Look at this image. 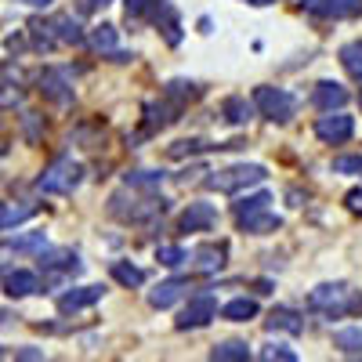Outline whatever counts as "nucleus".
I'll return each mask as SVG.
<instances>
[{
	"instance_id": "nucleus-22",
	"label": "nucleus",
	"mask_w": 362,
	"mask_h": 362,
	"mask_svg": "<svg viewBox=\"0 0 362 362\" xmlns=\"http://www.w3.org/2000/svg\"><path fill=\"white\" fill-rule=\"evenodd\" d=\"M112 279L119 283V286H141L145 283V272L141 268H134V264H127V261H112Z\"/></svg>"
},
{
	"instance_id": "nucleus-14",
	"label": "nucleus",
	"mask_w": 362,
	"mask_h": 362,
	"mask_svg": "<svg viewBox=\"0 0 362 362\" xmlns=\"http://www.w3.org/2000/svg\"><path fill=\"white\" fill-rule=\"evenodd\" d=\"M37 214L33 203H0V228H15Z\"/></svg>"
},
{
	"instance_id": "nucleus-3",
	"label": "nucleus",
	"mask_w": 362,
	"mask_h": 362,
	"mask_svg": "<svg viewBox=\"0 0 362 362\" xmlns=\"http://www.w3.org/2000/svg\"><path fill=\"white\" fill-rule=\"evenodd\" d=\"M254 105L268 119H276V124H286V119L297 112V98L290 95V90H283V87H257L254 90Z\"/></svg>"
},
{
	"instance_id": "nucleus-1",
	"label": "nucleus",
	"mask_w": 362,
	"mask_h": 362,
	"mask_svg": "<svg viewBox=\"0 0 362 362\" xmlns=\"http://www.w3.org/2000/svg\"><path fill=\"white\" fill-rule=\"evenodd\" d=\"M268 177V170L261 163H235V167H225V170H214L206 177V189H218V192H243L250 185H261Z\"/></svg>"
},
{
	"instance_id": "nucleus-7",
	"label": "nucleus",
	"mask_w": 362,
	"mask_h": 362,
	"mask_svg": "<svg viewBox=\"0 0 362 362\" xmlns=\"http://www.w3.org/2000/svg\"><path fill=\"white\" fill-rule=\"evenodd\" d=\"M218 315V300L214 297H192L189 305H185V312L177 315V329H196V326H206L210 319Z\"/></svg>"
},
{
	"instance_id": "nucleus-20",
	"label": "nucleus",
	"mask_w": 362,
	"mask_h": 362,
	"mask_svg": "<svg viewBox=\"0 0 362 362\" xmlns=\"http://www.w3.org/2000/svg\"><path fill=\"white\" fill-rule=\"evenodd\" d=\"M210 358H214V362H247L250 348L243 341H225V344H218L214 351H210Z\"/></svg>"
},
{
	"instance_id": "nucleus-23",
	"label": "nucleus",
	"mask_w": 362,
	"mask_h": 362,
	"mask_svg": "<svg viewBox=\"0 0 362 362\" xmlns=\"http://www.w3.org/2000/svg\"><path fill=\"white\" fill-rule=\"evenodd\" d=\"M44 232H29V235H11L0 243V250H44Z\"/></svg>"
},
{
	"instance_id": "nucleus-24",
	"label": "nucleus",
	"mask_w": 362,
	"mask_h": 362,
	"mask_svg": "<svg viewBox=\"0 0 362 362\" xmlns=\"http://www.w3.org/2000/svg\"><path fill=\"white\" fill-rule=\"evenodd\" d=\"M341 62H344V69H348L355 80H362V40L341 47Z\"/></svg>"
},
{
	"instance_id": "nucleus-41",
	"label": "nucleus",
	"mask_w": 362,
	"mask_h": 362,
	"mask_svg": "<svg viewBox=\"0 0 362 362\" xmlns=\"http://www.w3.org/2000/svg\"><path fill=\"white\" fill-rule=\"evenodd\" d=\"M358 102H362V95H358Z\"/></svg>"
},
{
	"instance_id": "nucleus-27",
	"label": "nucleus",
	"mask_w": 362,
	"mask_h": 362,
	"mask_svg": "<svg viewBox=\"0 0 362 362\" xmlns=\"http://www.w3.org/2000/svg\"><path fill=\"white\" fill-rule=\"evenodd\" d=\"M225 119H228V124H247V119H250V105H247V98H225Z\"/></svg>"
},
{
	"instance_id": "nucleus-38",
	"label": "nucleus",
	"mask_w": 362,
	"mask_h": 362,
	"mask_svg": "<svg viewBox=\"0 0 362 362\" xmlns=\"http://www.w3.org/2000/svg\"><path fill=\"white\" fill-rule=\"evenodd\" d=\"M15 4H25V8H51L54 0H15Z\"/></svg>"
},
{
	"instance_id": "nucleus-15",
	"label": "nucleus",
	"mask_w": 362,
	"mask_h": 362,
	"mask_svg": "<svg viewBox=\"0 0 362 362\" xmlns=\"http://www.w3.org/2000/svg\"><path fill=\"white\" fill-rule=\"evenodd\" d=\"M268 329H286V334H305V319H300L293 308H276L268 315Z\"/></svg>"
},
{
	"instance_id": "nucleus-5",
	"label": "nucleus",
	"mask_w": 362,
	"mask_h": 362,
	"mask_svg": "<svg viewBox=\"0 0 362 362\" xmlns=\"http://www.w3.org/2000/svg\"><path fill=\"white\" fill-rule=\"evenodd\" d=\"M348 300H351L348 283H322V286H315V290L308 293V305L319 308V312H329V315H334V312H344Z\"/></svg>"
},
{
	"instance_id": "nucleus-6",
	"label": "nucleus",
	"mask_w": 362,
	"mask_h": 362,
	"mask_svg": "<svg viewBox=\"0 0 362 362\" xmlns=\"http://www.w3.org/2000/svg\"><path fill=\"white\" fill-rule=\"evenodd\" d=\"M300 8L319 18H358L362 0H300Z\"/></svg>"
},
{
	"instance_id": "nucleus-9",
	"label": "nucleus",
	"mask_w": 362,
	"mask_h": 362,
	"mask_svg": "<svg viewBox=\"0 0 362 362\" xmlns=\"http://www.w3.org/2000/svg\"><path fill=\"white\" fill-rule=\"evenodd\" d=\"M235 221H239V228L243 232H254V235H264V232H276L283 221H279V214H272L268 206H254V210H243V214H235Z\"/></svg>"
},
{
	"instance_id": "nucleus-12",
	"label": "nucleus",
	"mask_w": 362,
	"mask_h": 362,
	"mask_svg": "<svg viewBox=\"0 0 362 362\" xmlns=\"http://www.w3.org/2000/svg\"><path fill=\"white\" fill-rule=\"evenodd\" d=\"M40 90H44L51 102H58V105H69L73 102V87L66 83V73H58V69H51V73L40 76Z\"/></svg>"
},
{
	"instance_id": "nucleus-13",
	"label": "nucleus",
	"mask_w": 362,
	"mask_h": 362,
	"mask_svg": "<svg viewBox=\"0 0 362 362\" xmlns=\"http://www.w3.org/2000/svg\"><path fill=\"white\" fill-rule=\"evenodd\" d=\"M47 29H51V37H54L58 44H83L80 22H76L73 15H54V18L47 22Z\"/></svg>"
},
{
	"instance_id": "nucleus-26",
	"label": "nucleus",
	"mask_w": 362,
	"mask_h": 362,
	"mask_svg": "<svg viewBox=\"0 0 362 362\" xmlns=\"http://www.w3.org/2000/svg\"><path fill=\"white\" fill-rule=\"evenodd\" d=\"M87 40H90V47H95V51H112L116 47V25H95Z\"/></svg>"
},
{
	"instance_id": "nucleus-18",
	"label": "nucleus",
	"mask_w": 362,
	"mask_h": 362,
	"mask_svg": "<svg viewBox=\"0 0 362 362\" xmlns=\"http://www.w3.org/2000/svg\"><path fill=\"white\" fill-rule=\"evenodd\" d=\"M192 261H196V268H203V272H218V268L225 264V247L206 243V247L192 250Z\"/></svg>"
},
{
	"instance_id": "nucleus-29",
	"label": "nucleus",
	"mask_w": 362,
	"mask_h": 362,
	"mask_svg": "<svg viewBox=\"0 0 362 362\" xmlns=\"http://www.w3.org/2000/svg\"><path fill=\"white\" fill-rule=\"evenodd\" d=\"M156 261H160L163 268H177V264L189 261V254L181 250V247H160V250H156Z\"/></svg>"
},
{
	"instance_id": "nucleus-37",
	"label": "nucleus",
	"mask_w": 362,
	"mask_h": 362,
	"mask_svg": "<svg viewBox=\"0 0 362 362\" xmlns=\"http://www.w3.org/2000/svg\"><path fill=\"white\" fill-rule=\"evenodd\" d=\"M18 358H25V362H33V358H44V351L40 348H22V351H15Z\"/></svg>"
},
{
	"instance_id": "nucleus-32",
	"label": "nucleus",
	"mask_w": 362,
	"mask_h": 362,
	"mask_svg": "<svg viewBox=\"0 0 362 362\" xmlns=\"http://www.w3.org/2000/svg\"><path fill=\"white\" fill-rule=\"evenodd\" d=\"M203 148H210L206 141H177V145H170V156L177 160V156H185V153H203Z\"/></svg>"
},
{
	"instance_id": "nucleus-40",
	"label": "nucleus",
	"mask_w": 362,
	"mask_h": 362,
	"mask_svg": "<svg viewBox=\"0 0 362 362\" xmlns=\"http://www.w3.org/2000/svg\"><path fill=\"white\" fill-rule=\"evenodd\" d=\"M355 170H358V174H362V156H358V167H355Z\"/></svg>"
},
{
	"instance_id": "nucleus-21",
	"label": "nucleus",
	"mask_w": 362,
	"mask_h": 362,
	"mask_svg": "<svg viewBox=\"0 0 362 362\" xmlns=\"http://www.w3.org/2000/svg\"><path fill=\"white\" fill-rule=\"evenodd\" d=\"M334 348H341L344 355H358L362 351V322L348 326V329H337V334H334Z\"/></svg>"
},
{
	"instance_id": "nucleus-28",
	"label": "nucleus",
	"mask_w": 362,
	"mask_h": 362,
	"mask_svg": "<svg viewBox=\"0 0 362 362\" xmlns=\"http://www.w3.org/2000/svg\"><path fill=\"white\" fill-rule=\"evenodd\" d=\"M261 358L264 362H297V351L286 344H268V348H261Z\"/></svg>"
},
{
	"instance_id": "nucleus-8",
	"label": "nucleus",
	"mask_w": 362,
	"mask_h": 362,
	"mask_svg": "<svg viewBox=\"0 0 362 362\" xmlns=\"http://www.w3.org/2000/svg\"><path fill=\"white\" fill-rule=\"evenodd\" d=\"M218 225V210L210 203H189V210L177 218V228L181 232H206Z\"/></svg>"
},
{
	"instance_id": "nucleus-17",
	"label": "nucleus",
	"mask_w": 362,
	"mask_h": 362,
	"mask_svg": "<svg viewBox=\"0 0 362 362\" xmlns=\"http://www.w3.org/2000/svg\"><path fill=\"white\" fill-rule=\"evenodd\" d=\"M221 315L232 319V322H247V319L257 315V300L254 297H235V300H228V305L221 308Z\"/></svg>"
},
{
	"instance_id": "nucleus-34",
	"label": "nucleus",
	"mask_w": 362,
	"mask_h": 362,
	"mask_svg": "<svg viewBox=\"0 0 362 362\" xmlns=\"http://www.w3.org/2000/svg\"><path fill=\"white\" fill-rule=\"evenodd\" d=\"M153 4H156V0H127L124 8H127V18H141V15H145L148 8H153Z\"/></svg>"
},
{
	"instance_id": "nucleus-11",
	"label": "nucleus",
	"mask_w": 362,
	"mask_h": 362,
	"mask_svg": "<svg viewBox=\"0 0 362 362\" xmlns=\"http://www.w3.org/2000/svg\"><path fill=\"white\" fill-rule=\"evenodd\" d=\"M344 102H348V90H344L337 80H322V83L315 87V95H312V105L322 109V112H326V109H341Z\"/></svg>"
},
{
	"instance_id": "nucleus-30",
	"label": "nucleus",
	"mask_w": 362,
	"mask_h": 362,
	"mask_svg": "<svg viewBox=\"0 0 362 362\" xmlns=\"http://www.w3.org/2000/svg\"><path fill=\"white\" fill-rule=\"evenodd\" d=\"M167 95L170 98H196L199 87L196 83H185V80H174V83H167Z\"/></svg>"
},
{
	"instance_id": "nucleus-33",
	"label": "nucleus",
	"mask_w": 362,
	"mask_h": 362,
	"mask_svg": "<svg viewBox=\"0 0 362 362\" xmlns=\"http://www.w3.org/2000/svg\"><path fill=\"white\" fill-rule=\"evenodd\" d=\"M22 127H25V138H29V141H37V138H40V116H37V112H25Z\"/></svg>"
},
{
	"instance_id": "nucleus-2",
	"label": "nucleus",
	"mask_w": 362,
	"mask_h": 362,
	"mask_svg": "<svg viewBox=\"0 0 362 362\" xmlns=\"http://www.w3.org/2000/svg\"><path fill=\"white\" fill-rule=\"evenodd\" d=\"M80 163L69 160V156H58L44 167V174L37 177V189L40 192H51V196H62V192H73L80 185Z\"/></svg>"
},
{
	"instance_id": "nucleus-39",
	"label": "nucleus",
	"mask_w": 362,
	"mask_h": 362,
	"mask_svg": "<svg viewBox=\"0 0 362 362\" xmlns=\"http://www.w3.org/2000/svg\"><path fill=\"white\" fill-rule=\"evenodd\" d=\"M250 4H257V8H264V4H272V0H250Z\"/></svg>"
},
{
	"instance_id": "nucleus-10",
	"label": "nucleus",
	"mask_w": 362,
	"mask_h": 362,
	"mask_svg": "<svg viewBox=\"0 0 362 362\" xmlns=\"http://www.w3.org/2000/svg\"><path fill=\"white\" fill-rule=\"evenodd\" d=\"M102 286H76V290H66L62 297H58V308L62 312H80V308H87V305H98L102 300Z\"/></svg>"
},
{
	"instance_id": "nucleus-31",
	"label": "nucleus",
	"mask_w": 362,
	"mask_h": 362,
	"mask_svg": "<svg viewBox=\"0 0 362 362\" xmlns=\"http://www.w3.org/2000/svg\"><path fill=\"white\" fill-rule=\"evenodd\" d=\"M18 102H22V90L11 87V83H0V109H11Z\"/></svg>"
},
{
	"instance_id": "nucleus-4",
	"label": "nucleus",
	"mask_w": 362,
	"mask_h": 362,
	"mask_svg": "<svg viewBox=\"0 0 362 362\" xmlns=\"http://www.w3.org/2000/svg\"><path fill=\"white\" fill-rule=\"evenodd\" d=\"M315 134H319V141H326V145H341V141H348V138L355 134V119L344 116V112L326 109V116L315 119Z\"/></svg>"
},
{
	"instance_id": "nucleus-19",
	"label": "nucleus",
	"mask_w": 362,
	"mask_h": 362,
	"mask_svg": "<svg viewBox=\"0 0 362 362\" xmlns=\"http://www.w3.org/2000/svg\"><path fill=\"white\" fill-rule=\"evenodd\" d=\"M4 286H8L11 297H29V293H37V290H40V283H37L33 272H11Z\"/></svg>"
},
{
	"instance_id": "nucleus-16",
	"label": "nucleus",
	"mask_w": 362,
	"mask_h": 362,
	"mask_svg": "<svg viewBox=\"0 0 362 362\" xmlns=\"http://www.w3.org/2000/svg\"><path fill=\"white\" fill-rule=\"evenodd\" d=\"M181 290H185L181 279H167V283H160L153 293H148V305H153V308H170L174 300L181 297Z\"/></svg>"
},
{
	"instance_id": "nucleus-36",
	"label": "nucleus",
	"mask_w": 362,
	"mask_h": 362,
	"mask_svg": "<svg viewBox=\"0 0 362 362\" xmlns=\"http://www.w3.org/2000/svg\"><path fill=\"white\" fill-rule=\"evenodd\" d=\"M109 0H80V11L83 15H90V11H98V8H105Z\"/></svg>"
},
{
	"instance_id": "nucleus-35",
	"label": "nucleus",
	"mask_w": 362,
	"mask_h": 362,
	"mask_svg": "<svg viewBox=\"0 0 362 362\" xmlns=\"http://www.w3.org/2000/svg\"><path fill=\"white\" fill-rule=\"evenodd\" d=\"M344 203H348L351 214H362V189H351V192L344 196Z\"/></svg>"
},
{
	"instance_id": "nucleus-25",
	"label": "nucleus",
	"mask_w": 362,
	"mask_h": 362,
	"mask_svg": "<svg viewBox=\"0 0 362 362\" xmlns=\"http://www.w3.org/2000/svg\"><path fill=\"white\" fill-rule=\"evenodd\" d=\"M127 185L131 189H160V181H163V170H131L127 177Z\"/></svg>"
}]
</instances>
